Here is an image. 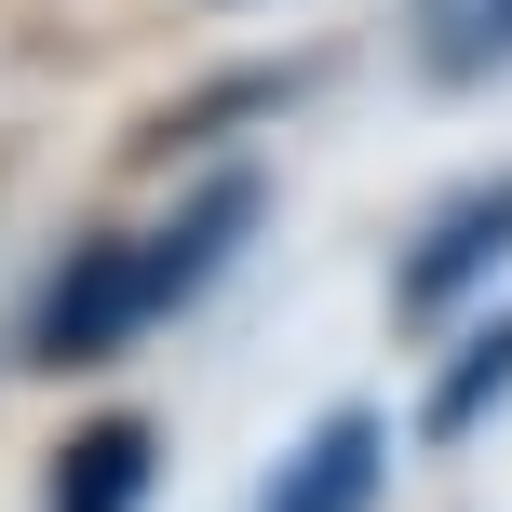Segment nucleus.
Instances as JSON below:
<instances>
[{
  "instance_id": "f257e3e1",
  "label": "nucleus",
  "mask_w": 512,
  "mask_h": 512,
  "mask_svg": "<svg viewBox=\"0 0 512 512\" xmlns=\"http://www.w3.org/2000/svg\"><path fill=\"white\" fill-rule=\"evenodd\" d=\"M256 230V176H216V189H189V216H162V230H135V243H81L68 270H54V297H41V324H27V351L41 364H108L122 337H149L162 310H189L203 297V270Z\"/></svg>"
},
{
  "instance_id": "f03ea898",
  "label": "nucleus",
  "mask_w": 512,
  "mask_h": 512,
  "mask_svg": "<svg viewBox=\"0 0 512 512\" xmlns=\"http://www.w3.org/2000/svg\"><path fill=\"white\" fill-rule=\"evenodd\" d=\"M486 270H512V176H486L472 203H445L432 230L405 243V270H391V310H405V324H459Z\"/></svg>"
},
{
  "instance_id": "7ed1b4c3",
  "label": "nucleus",
  "mask_w": 512,
  "mask_h": 512,
  "mask_svg": "<svg viewBox=\"0 0 512 512\" xmlns=\"http://www.w3.org/2000/svg\"><path fill=\"white\" fill-rule=\"evenodd\" d=\"M149 486H162V432L149 418H81L54 445V472H41V512H149Z\"/></svg>"
},
{
  "instance_id": "20e7f679",
  "label": "nucleus",
  "mask_w": 512,
  "mask_h": 512,
  "mask_svg": "<svg viewBox=\"0 0 512 512\" xmlns=\"http://www.w3.org/2000/svg\"><path fill=\"white\" fill-rule=\"evenodd\" d=\"M378 472H391V432H378L364 405H337L324 432L270 472V499H256V512H378Z\"/></svg>"
},
{
  "instance_id": "39448f33",
  "label": "nucleus",
  "mask_w": 512,
  "mask_h": 512,
  "mask_svg": "<svg viewBox=\"0 0 512 512\" xmlns=\"http://www.w3.org/2000/svg\"><path fill=\"white\" fill-rule=\"evenodd\" d=\"M418 68L432 81H499L512 68V0H418Z\"/></svg>"
},
{
  "instance_id": "423d86ee",
  "label": "nucleus",
  "mask_w": 512,
  "mask_h": 512,
  "mask_svg": "<svg viewBox=\"0 0 512 512\" xmlns=\"http://www.w3.org/2000/svg\"><path fill=\"white\" fill-rule=\"evenodd\" d=\"M499 391H512V324H486V337H472V351L432 378V432H472V418H486Z\"/></svg>"
}]
</instances>
